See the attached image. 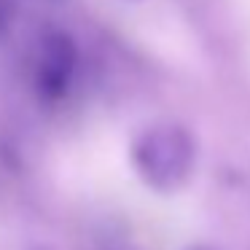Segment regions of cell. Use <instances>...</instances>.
Returning a JSON list of instances; mask_svg holds the SVG:
<instances>
[{
  "instance_id": "obj_2",
  "label": "cell",
  "mask_w": 250,
  "mask_h": 250,
  "mask_svg": "<svg viewBox=\"0 0 250 250\" xmlns=\"http://www.w3.org/2000/svg\"><path fill=\"white\" fill-rule=\"evenodd\" d=\"M81 54L73 35L65 30H46L38 38L33 57V83L35 92L49 103L67 97L78 76Z\"/></svg>"
},
{
  "instance_id": "obj_1",
  "label": "cell",
  "mask_w": 250,
  "mask_h": 250,
  "mask_svg": "<svg viewBox=\"0 0 250 250\" xmlns=\"http://www.w3.org/2000/svg\"><path fill=\"white\" fill-rule=\"evenodd\" d=\"M199 159V146L183 124L146 126L132 140L129 162L137 178L159 194L183 188L191 180Z\"/></svg>"
},
{
  "instance_id": "obj_3",
  "label": "cell",
  "mask_w": 250,
  "mask_h": 250,
  "mask_svg": "<svg viewBox=\"0 0 250 250\" xmlns=\"http://www.w3.org/2000/svg\"><path fill=\"white\" fill-rule=\"evenodd\" d=\"M6 19H8V0H0V27L6 24Z\"/></svg>"
}]
</instances>
